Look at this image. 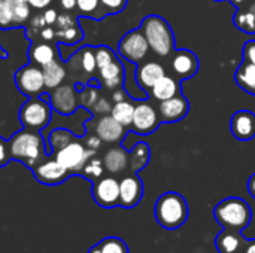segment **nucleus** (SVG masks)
Returning <instances> with one entry per match:
<instances>
[{
	"instance_id": "31",
	"label": "nucleus",
	"mask_w": 255,
	"mask_h": 253,
	"mask_svg": "<svg viewBox=\"0 0 255 253\" xmlns=\"http://www.w3.org/2000/svg\"><path fill=\"white\" fill-rule=\"evenodd\" d=\"M99 253H128V248L124 240L118 237H106L96 245Z\"/></svg>"
},
{
	"instance_id": "5",
	"label": "nucleus",
	"mask_w": 255,
	"mask_h": 253,
	"mask_svg": "<svg viewBox=\"0 0 255 253\" xmlns=\"http://www.w3.org/2000/svg\"><path fill=\"white\" fill-rule=\"evenodd\" d=\"M120 55L131 64H140L146 60L149 52V45L142 30H131L126 33L118 43Z\"/></svg>"
},
{
	"instance_id": "45",
	"label": "nucleus",
	"mask_w": 255,
	"mask_h": 253,
	"mask_svg": "<svg viewBox=\"0 0 255 253\" xmlns=\"http://www.w3.org/2000/svg\"><path fill=\"white\" fill-rule=\"evenodd\" d=\"M94 109H96V112H102V113H105V112L111 110L112 107L109 106V103H108L105 98H100V100H97V103H96Z\"/></svg>"
},
{
	"instance_id": "1",
	"label": "nucleus",
	"mask_w": 255,
	"mask_h": 253,
	"mask_svg": "<svg viewBox=\"0 0 255 253\" xmlns=\"http://www.w3.org/2000/svg\"><path fill=\"white\" fill-rule=\"evenodd\" d=\"M7 145L10 158L24 163L30 169L36 167L45 160L43 139L36 130L24 128L18 131Z\"/></svg>"
},
{
	"instance_id": "7",
	"label": "nucleus",
	"mask_w": 255,
	"mask_h": 253,
	"mask_svg": "<svg viewBox=\"0 0 255 253\" xmlns=\"http://www.w3.org/2000/svg\"><path fill=\"white\" fill-rule=\"evenodd\" d=\"M19 121L25 128L40 130L51 121V106L40 98L31 97L19 110Z\"/></svg>"
},
{
	"instance_id": "16",
	"label": "nucleus",
	"mask_w": 255,
	"mask_h": 253,
	"mask_svg": "<svg viewBox=\"0 0 255 253\" xmlns=\"http://www.w3.org/2000/svg\"><path fill=\"white\" fill-rule=\"evenodd\" d=\"M230 131L235 139L248 142L255 137V113L251 110H238L230 119Z\"/></svg>"
},
{
	"instance_id": "2",
	"label": "nucleus",
	"mask_w": 255,
	"mask_h": 253,
	"mask_svg": "<svg viewBox=\"0 0 255 253\" xmlns=\"http://www.w3.org/2000/svg\"><path fill=\"white\" fill-rule=\"evenodd\" d=\"M140 30L149 49L160 58H169L175 52V34L169 22L160 15H148L142 19Z\"/></svg>"
},
{
	"instance_id": "11",
	"label": "nucleus",
	"mask_w": 255,
	"mask_h": 253,
	"mask_svg": "<svg viewBox=\"0 0 255 253\" xmlns=\"http://www.w3.org/2000/svg\"><path fill=\"white\" fill-rule=\"evenodd\" d=\"M15 82L18 89L28 97H36L45 88L43 72L34 64L19 69L15 75Z\"/></svg>"
},
{
	"instance_id": "35",
	"label": "nucleus",
	"mask_w": 255,
	"mask_h": 253,
	"mask_svg": "<svg viewBox=\"0 0 255 253\" xmlns=\"http://www.w3.org/2000/svg\"><path fill=\"white\" fill-rule=\"evenodd\" d=\"M79 55H81V67H82V70L85 73H93L97 69L94 48L85 46V48H82V51L79 52Z\"/></svg>"
},
{
	"instance_id": "4",
	"label": "nucleus",
	"mask_w": 255,
	"mask_h": 253,
	"mask_svg": "<svg viewBox=\"0 0 255 253\" xmlns=\"http://www.w3.org/2000/svg\"><path fill=\"white\" fill-rule=\"evenodd\" d=\"M215 221L224 228L242 233L253 219V212L250 204L239 197H229L220 201L214 209Z\"/></svg>"
},
{
	"instance_id": "15",
	"label": "nucleus",
	"mask_w": 255,
	"mask_h": 253,
	"mask_svg": "<svg viewBox=\"0 0 255 253\" xmlns=\"http://www.w3.org/2000/svg\"><path fill=\"white\" fill-rule=\"evenodd\" d=\"M166 75V69L158 61H142L137 64L134 79L140 89L149 92V89Z\"/></svg>"
},
{
	"instance_id": "20",
	"label": "nucleus",
	"mask_w": 255,
	"mask_h": 253,
	"mask_svg": "<svg viewBox=\"0 0 255 253\" xmlns=\"http://www.w3.org/2000/svg\"><path fill=\"white\" fill-rule=\"evenodd\" d=\"M247 240L241 233L224 230L215 239V248L220 253H242Z\"/></svg>"
},
{
	"instance_id": "28",
	"label": "nucleus",
	"mask_w": 255,
	"mask_h": 253,
	"mask_svg": "<svg viewBox=\"0 0 255 253\" xmlns=\"http://www.w3.org/2000/svg\"><path fill=\"white\" fill-rule=\"evenodd\" d=\"M30 60L33 64H37L42 67V66L51 63L52 60H55V49L48 42L36 43L30 49Z\"/></svg>"
},
{
	"instance_id": "14",
	"label": "nucleus",
	"mask_w": 255,
	"mask_h": 253,
	"mask_svg": "<svg viewBox=\"0 0 255 253\" xmlns=\"http://www.w3.org/2000/svg\"><path fill=\"white\" fill-rule=\"evenodd\" d=\"M190 112V103L187 100V97H184V94H176L175 97L160 101L158 106V115L161 122H167V124H173V122H179L182 121Z\"/></svg>"
},
{
	"instance_id": "46",
	"label": "nucleus",
	"mask_w": 255,
	"mask_h": 253,
	"mask_svg": "<svg viewBox=\"0 0 255 253\" xmlns=\"http://www.w3.org/2000/svg\"><path fill=\"white\" fill-rule=\"evenodd\" d=\"M100 143H102V140H100L97 136H91V137L88 139V142H87V146H88L90 149L97 151V149L100 148Z\"/></svg>"
},
{
	"instance_id": "39",
	"label": "nucleus",
	"mask_w": 255,
	"mask_h": 253,
	"mask_svg": "<svg viewBox=\"0 0 255 253\" xmlns=\"http://www.w3.org/2000/svg\"><path fill=\"white\" fill-rule=\"evenodd\" d=\"M242 57L244 61L251 63L255 66V40H248L242 48Z\"/></svg>"
},
{
	"instance_id": "25",
	"label": "nucleus",
	"mask_w": 255,
	"mask_h": 253,
	"mask_svg": "<svg viewBox=\"0 0 255 253\" xmlns=\"http://www.w3.org/2000/svg\"><path fill=\"white\" fill-rule=\"evenodd\" d=\"M235 81L241 89L255 95V66L251 63L242 61L235 73Z\"/></svg>"
},
{
	"instance_id": "37",
	"label": "nucleus",
	"mask_w": 255,
	"mask_h": 253,
	"mask_svg": "<svg viewBox=\"0 0 255 253\" xmlns=\"http://www.w3.org/2000/svg\"><path fill=\"white\" fill-rule=\"evenodd\" d=\"M127 1L128 0H100L108 15H117L121 10H124V7L127 6Z\"/></svg>"
},
{
	"instance_id": "29",
	"label": "nucleus",
	"mask_w": 255,
	"mask_h": 253,
	"mask_svg": "<svg viewBox=\"0 0 255 253\" xmlns=\"http://www.w3.org/2000/svg\"><path fill=\"white\" fill-rule=\"evenodd\" d=\"M111 115L114 119H117L126 128L131 127V121H133V115H134V104L127 100L115 101V104L111 109Z\"/></svg>"
},
{
	"instance_id": "41",
	"label": "nucleus",
	"mask_w": 255,
	"mask_h": 253,
	"mask_svg": "<svg viewBox=\"0 0 255 253\" xmlns=\"http://www.w3.org/2000/svg\"><path fill=\"white\" fill-rule=\"evenodd\" d=\"M9 160H10V155H9V145H7V142H4V140L0 137V167L6 166Z\"/></svg>"
},
{
	"instance_id": "47",
	"label": "nucleus",
	"mask_w": 255,
	"mask_h": 253,
	"mask_svg": "<svg viewBox=\"0 0 255 253\" xmlns=\"http://www.w3.org/2000/svg\"><path fill=\"white\" fill-rule=\"evenodd\" d=\"M60 4L66 12H70L76 7V0H60Z\"/></svg>"
},
{
	"instance_id": "24",
	"label": "nucleus",
	"mask_w": 255,
	"mask_h": 253,
	"mask_svg": "<svg viewBox=\"0 0 255 253\" xmlns=\"http://www.w3.org/2000/svg\"><path fill=\"white\" fill-rule=\"evenodd\" d=\"M151 158V149L145 142H139L128 152V173H139L143 170Z\"/></svg>"
},
{
	"instance_id": "40",
	"label": "nucleus",
	"mask_w": 255,
	"mask_h": 253,
	"mask_svg": "<svg viewBox=\"0 0 255 253\" xmlns=\"http://www.w3.org/2000/svg\"><path fill=\"white\" fill-rule=\"evenodd\" d=\"M73 24H76V19H75L73 16H70L69 13H61V15H58V18H57V21H55L57 30L70 27V25H73Z\"/></svg>"
},
{
	"instance_id": "9",
	"label": "nucleus",
	"mask_w": 255,
	"mask_h": 253,
	"mask_svg": "<svg viewBox=\"0 0 255 253\" xmlns=\"http://www.w3.org/2000/svg\"><path fill=\"white\" fill-rule=\"evenodd\" d=\"M94 201L105 209L120 206V180L114 176H102L93 182L91 189Z\"/></svg>"
},
{
	"instance_id": "49",
	"label": "nucleus",
	"mask_w": 255,
	"mask_h": 253,
	"mask_svg": "<svg viewBox=\"0 0 255 253\" xmlns=\"http://www.w3.org/2000/svg\"><path fill=\"white\" fill-rule=\"evenodd\" d=\"M248 192H250V195L255 198V173L250 177V180H248Z\"/></svg>"
},
{
	"instance_id": "38",
	"label": "nucleus",
	"mask_w": 255,
	"mask_h": 253,
	"mask_svg": "<svg viewBox=\"0 0 255 253\" xmlns=\"http://www.w3.org/2000/svg\"><path fill=\"white\" fill-rule=\"evenodd\" d=\"M9 27H13L12 18H10L9 10H7L6 1L0 0V28H9Z\"/></svg>"
},
{
	"instance_id": "6",
	"label": "nucleus",
	"mask_w": 255,
	"mask_h": 253,
	"mask_svg": "<svg viewBox=\"0 0 255 253\" xmlns=\"http://www.w3.org/2000/svg\"><path fill=\"white\" fill-rule=\"evenodd\" d=\"M94 155H96L94 149L85 148L82 143L72 140L70 143H67L66 146H63L55 152V160L63 167H66L70 173H81L87 161Z\"/></svg>"
},
{
	"instance_id": "19",
	"label": "nucleus",
	"mask_w": 255,
	"mask_h": 253,
	"mask_svg": "<svg viewBox=\"0 0 255 253\" xmlns=\"http://www.w3.org/2000/svg\"><path fill=\"white\" fill-rule=\"evenodd\" d=\"M103 166L105 170L112 176L123 174L128 170V152L120 146L111 148L103 157Z\"/></svg>"
},
{
	"instance_id": "51",
	"label": "nucleus",
	"mask_w": 255,
	"mask_h": 253,
	"mask_svg": "<svg viewBox=\"0 0 255 253\" xmlns=\"http://www.w3.org/2000/svg\"><path fill=\"white\" fill-rule=\"evenodd\" d=\"M217 1H221V0H217Z\"/></svg>"
},
{
	"instance_id": "18",
	"label": "nucleus",
	"mask_w": 255,
	"mask_h": 253,
	"mask_svg": "<svg viewBox=\"0 0 255 253\" xmlns=\"http://www.w3.org/2000/svg\"><path fill=\"white\" fill-rule=\"evenodd\" d=\"M78 106V98H76V92L70 85H61L54 88L52 92V107L63 113V115H69L72 112H75Z\"/></svg>"
},
{
	"instance_id": "22",
	"label": "nucleus",
	"mask_w": 255,
	"mask_h": 253,
	"mask_svg": "<svg viewBox=\"0 0 255 253\" xmlns=\"http://www.w3.org/2000/svg\"><path fill=\"white\" fill-rule=\"evenodd\" d=\"M181 92V86H179V81L175 76H169L164 75L151 89L149 94L155 101H164L169 100L172 97H175L176 94Z\"/></svg>"
},
{
	"instance_id": "23",
	"label": "nucleus",
	"mask_w": 255,
	"mask_h": 253,
	"mask_svg": "<svg viewBox=\"0 0 255 253\" xmlns=\"http://www.w3.org/2000/svg\"><path fill=\"white\" fill-rule=\"evenodd\" d=\"M99 75L102 84L109 89H117L124 82V67L121 61H118L117 58L112 63L106 64L105 67L99 69Z\"/></svg>"
},
{
	"instance_id": "12",
	"label": "nucleus",
	"mask_w": 255,
	"mask_h": 253,
	"mask_svg": "<svg viewBox=\"0 0 255 253\" xmlns=\"http://www.w3.org/2000/svg\"><path fill=\"white\" fill-rule=\"evenodd\" d=\"M143 197V183L137 173H128L120 180V207L133 209Z\"/></svg>"
},
{
	"instance_id": "26",
	"label": "nucleus",
	"mask_w": 255,
	"mask_h": 253,
	"mask_svg": "<svg viewBox=\"0 0 255 253\" xmlns=\"http://www.w3.org/2000/svg\"><path fill=\"white\" fill-rule=\"evenodd\" d=\"M42 72H43L45 86L51 88V89L60 86L61 82L66 78V70H64L63 64L58 60H52L51 63L42 66Z\"/></svg>"
},
{
	"instance_id": "32",
	"label": "nucleus",
	"mask_w": 255,
	"mask_h": 253,
	"mask_svg": "<svg viewBox=\"0 0 255 253\" xmlns=\"http://www.w3.org/2000/svg\"><path fill=\"white\" fill-rule=\"evenodd\" d=\"M55 39L61 43H69V45H73L76 42H79L81 39H84V33L82 30L79 28L78 22L70 25V27H66V28H60V30H55Z\"/></svg>"
},
{
	"instance_id": "13",
	"label": "nucleus",
	"mask_w": 255,
	"mask_h": 253,
	"mask_svg": "<svg viewBox=\"0 0 255 253\" xmlns=\"http://www.w3.org/2000/svg\"><path fill=\"white\" fill-rule=\"evenodd\" d=\"M31 170H33V174H34L37 182H40L43 185H49V186L63 183L72 174L55 158L54 160H46V161L43 160L40 164H37Z\"/></svg>"
},
{
	"instance_id": "50",
	"label": "nucleus",
	"mask_w": 255,
	"mask_h": 253,
	"mask_svg": "<svg viewBox=\"0 0 255 253\" xmlns=\"http://www.w3.org/2000/svg\"><path fill=\"white\" fill-rule=\"evenodd\" d=\"M123 95H124V94H123L121 91H120V92H118V91H115V92H114V100H115V101H121V100H124V97H123Z\"/></svg>"
},
{
	"instance_id": "17",
	"label": "nucleus",
	"mask_w": 255,
	"mask_h": 253,
	"mask_svg": "<svg viewBox=\"0 0 255 253\" xmlns=\"http://www.w3.org/2000/svg\"><path fill=\"white\" fill-rule=\"evenodd\" d=\"M96 136L109 145L120 143L126 136V127L121 125L112 115H103L96 124Z\"/></svg>"
},
{
	"instance_id": "48",
	"label": "nucleus",
	"mask_w": 255,
	"mask_h": 253,
	"mask_svg": "<svg viewBox=\"0 0 255 253\" xmlns=\"http://www.w3.org/2000/svg\"><path fill=\"white\" fill-rule=\"evenodd\" d=\"M242 253H255V239L254 240H247Z\"/></svg>"
},
{
	"instance_id": "33",
	"label": "nucleus",
	"mask_w": 255,
	"mask_h": 253,
	"mask_svg": "<svg viewBox=\"0 0 255 253\" xmlns=\"http://www.w3.org/2000/svg\"><path fill=\"white\" fill-rule=\"evenodd\" d=\"M105 173V166H103V160L91 157L87 164L84 166V169L81 170V174L85 176L87 179H90L91 182H96L97 179H100Z\"/></svg>"
},
{
	"instance_id": "10",
	"label": "nucleus",
	"mask_w": 255,
	"mask_h": 253,
	"mask_svg": "<svg viewBox=\"0 0 255 253\" xmlns=\"http://www.w3.org/2000/svg\"><path fill=\"white\" fill-rule=\"evenodd\" d=\"M199 66V57L190 49H175V52L170 55L172 76H175L178 81H185L196 76Z\"/></svg>"
},
{
	"instance_id": "42",
	"label": "nucleus",
	"mask_w": 255,
	"mask_h": 253,
	"mask_svg": "<svg viewBox=\"0 0 255 253\" xmlns=\"http://www.w3.org/2000/svg\"><path fill=\"white\" fill-rule=\"evenodd\" d=\"M39 34H40V39H42V40L51 42V40L55 39V28L51 27V25H46V27H43V28L39 31Z\"/></svg>"
},
{
	"instance_id": "30",
	"label": "nucleus",
	"mask_w": 255,
	"mask_h": 253,
	"mask_svg": "<svg viewBox=\"0 0 255 253\" xmlns=\"http://www.w3.org/2000/svg\"><path fill=\"white\" fill-rule=\"evenodd\" d=\"M76 7L81 15L91 16L96 19H102L106 16V10L103 9L100 0H76Z\"/></svg>"
},
{
	"instance_id": "34",
	"label": "nucleus",
	"mask_w": 255,
	"mask_h": 253,
	"mask_svg": "<svg viewBox=\"0 0 255 253\" xmlns=\"http://www.w3.org/2000/svg\"><path fill=\"white\" fill-rule=\"evenodd\" d=\"M73 139H72V133L67 131V130H54L49 136V143L52 146V149L57 152L58 149H61L63 146H66L67 143H70Z\"/></svg>"
},
{
	"instance_id": "36",
	"label": "nucleus",
	"mask_w": 255,
	"mask_h": 253,
	"mask_svg": "<svg viewBox=\"0 0 255 253\" xmlns=\"http://www.w3.org/2000/svg\"><path fill=\"white\" fill-rule=\"evenodd\" d=\"M94 55H96V64H97V69H102L105 67L106 64L112 63L117 57L114 54V51L108 46H97L94 48Z\"/></svg>"
},
{
	"instance_id": "27",
	"label": "nucleus",
	"mask_w": 255,
	"mask_h": 253,
	"mask_svg": "<svg viewBox=\"0 0 255 253\" xmlns=\"http://www.w3.org/2000/svg\"><path fill=\"white\" fill-rule=\"evenodd\" d=\"M7 10L12 18V25L18 27L24 24L30 18V9L31 6L28 4L27 0H4Z\"/></svg>"
},
{
	"instance_id": "44",
	"label": "nucleus",
	"mask_w": 255,
	"mask_h": 253,
	"mask_svg": "<svg viewBox=\"0 0 255 253\" xmlns=\"http://www.w3.org/2000/svg\"><path fill=\"white\" fill-rule=\"evenodd\" d=\"M27 1L34 9H46L52 3V0H27Z\"/></svg>"
},
{
	"instance_id": "43",
	"label": "nucleus",
	"mask_w": 255,
	"mask_h": 253,
	"mask_svg": "<svg viewBox=\"0 0 255 253\" xmlns=\"http://www.w3.org/2000/svg\"><path fill=\"white\" fill-rule=\"evenodd\" d=\"M42 16H43L46 25H52V24H55V21H57V18H58V13H57L55 9H46V10L42 13Z\"/></svg>"
},
{
	"instance_id": "21",
	"label": "nucleus",
	"mask_w": 255,
	"mask_h": 253,
	"mask_svg": "<svg viewBox=\"0 0 255 253\" xmlns=\"http://www.w3.org/2000/svg\"><path fill=\"white\" fill-rule=\"evenodd\" d=\"M235 25L248 33H255V0H244L242 3L238 4V10L235 13Z\"/></svg>"
},
{
	"instance_id": "3",
	"label": "nucleus",
	"mask_w": 255,
	"mask_h": 253,
	"mask_svg": "<svg viewBox=\"0 0 255 253\" xmlns=\"http://www.w3.org/2000/svg\"><path fill=\"white\" fill-rule=\"evenodd\" d=\"M154 215L158 225L164 230H178L188 219L187 200L178 192H164L155 201Z\"/></svg>"
},
{
	"instance_id": "8",
	"label": "nucleus",
	"mask_w": 255,
	"mask_h": 253,
	"mask_svg": "<svg viewBox=\"0 0 255 253\" xmlns=\"http://www.w3.org/2000/svg\"><path fill=\"white\" fill-rule=\"evenodd\" d=\"M160 122H161V119H160V115H158V109L154 107L151 103L140 101V103H137L134 106L131 130L136 134L149 136L158 128Z\"/></svg>"
}]
</instances>
